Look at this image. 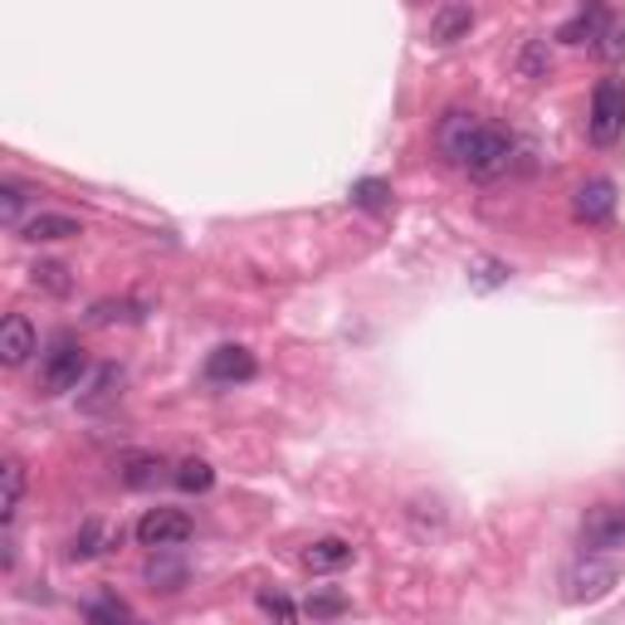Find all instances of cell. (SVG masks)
I'll return each instance as SVG.
<instances>
[{
    "instance_id": "6da1fadb",
    "label": "cell",
    "mask_w": 625,
    "mask_h": 625,
    "mask_svg": "<svg viewBox=\"0 0 625 625\" xmlns=\"http://www.w3.org/2000/svg\"><path fill=\"white\" fill-rule=\"evenodd\" d=\"M435 147L450 167L470 171L474 181H498L513 167V152H518L513 132L484 122L480 113H464V108H450V113L435 122Z\"/></svg>"
},
{
    "instance_id": "7a4b0ae2",
    "label": "cell",
    "mask_w": 625,
    "mask_h": 625,
    "mask_svg": "<svg viewBox=\"0 0 625 625\" xmlns=\"http://www.w3.org/2000/svg\"><path fill=\"white\" fill-rule=\"evenodd\" d=\"M586 132L596 147H616L625 138V83L602 79L592 89V113H586Z\"/></svg>"
},
{
    "instance_id": "3957f363",
    "label": "cell",
    "mask_w": 625,
    "mask_h": 625,
    "mask_svg": "<svg viewBox=\"0 0 625 625\" xmlns=\"http://www.w3.org/2000/svg\"><path fill=\"white\" fill-rule=\"evenodd\" d=\"M83 376H89V352H83L73 337H59L54 347L44 352V366H40L44 396H64V391H79Z\"/></svg>"
},
{
    "instance_id": "277c9868",
    "label": "cell",
    "mask_w": 625,
    "mask_h": 625,
    "mask_svg": "<svg viewBox=\"0 0 625 625\" xmlns=\"http://www.w3.org/2000/svg\"><path fill=\"white\" fill-rule=\"evenodd\" d=\"M616 577H621L616 562L582 553L567 572H562V596H567V602H596V596H606L611 586H616Z\"/></svg>"
},
{
    "instance_id": "5b68a950",
    "label": "cell",
    "mask_w": 625,
    "mask_h": 625,
    "mask_svg": "<svg viewBox=\"0 0 625 625\" xmlns=\"http://www.w3.org/2000/svg\"><path fill=\"white\" fill-rule=\"evenodd\" d=\"M132 533H138L142 547H152V553H157V547H181V543H191L195 523H191L181 508H147Z\"/></svg>"
},
{
    "instance_id": "8992f818",
    "label": "cell",
    "mask_w": 625,
    "mask_h": 625,
    "mask_svg": "<svg viewBox=\"0 0 625 625\" xmlns=\"http://www.w3.org/2000/svg\"><path fill=\"white\" fill-rule=\"evenodd\" d=\"M254 372H260V362L240 342H225V347H215L205 357V382L211 386H244V382H254Z\"/></svg>"
},
{
    "instance_id": "52a82bcc",
    "label": "cell",
    "mask_w": 625,
    "mask_h": 625,
    "mask_svg": "<svg viewBox=\"0 0 625 625\" xmlns=\"http://www.w3.org/2000/svg\"><path fill=\"white\" fill-rule=\"evenodd\" d=\"M621 543H625V508H616V504L586 508V518H582L586 553H611V547H621Z\"/></svg>"
},
{
    "instance_id": "ba28073f",
    "label": "cell",
    "mask_w": 625,
    "mask_h": 625,
    "mask_svg": "<svg viewBox=\"0 0 625 625\" xmlns=\"http://www.w3.org/2000/svg\"><path fill=\"white\" fill-rule=\"evenodd\" d=\"M572 215L586 220V225H602V220L616 215V187L606 177H592L582 181L577 195H572Z\"/></svg>"
},
{
    "instance_id": "9c48e42d",
    "label": "cell",
    "mask_w": 625,
    "mask_h": 625,
    "mask_svg": "<svg viewBox=\"0 0 625 625\" xmlns=\"http://www.w3.org/2000/svg\"><path fill=\"white\" fill-rule=\"evenodd\" d=\"M40 352V337H34V323L24 313H10L6 327H0V362L6 366H24Z\"/></svg>"
},
{
    "instance_id": "30bf717a",
    "label": "cell",
    "mask_w": 625,
    "mask_h": 625,
    "mask_svg": "<svg viewBox=\"0 0 625 625\" xmlns=\"http://www.w3.org/2000/svg\"><path fill=\"white\" fill-rule=\"evenodd\" d=\"M73 235H83V225H79V220H73V215H59V211H40V215L20 220V240H30V244L73 240Z\"/></svg>"
},
{
    "instance_id": "8fae6325",
    "label": "cell",
    "mask_w": 625,
    "mask_h": 625,
    "mask_svg": "<svg viewBox=\"0 0 625 625\" xmlns=\"http://www.w3.org/2000/svg\"><path fill=\"white\" fill-rule=\"evenodd\" d=\"M606 20H611V16H606L602 0H586L577 16H572V20L557 30V40H562V44H596V40H602V30H606Z\"/></svg>"
},
{
    "instance_id": "7c38bea8",
    "label": "cell",
    "mask_w": 625,
    "mask_h": 625,
    "mask_svg": "<svg viewBox=\"0 0 625 625\" xmlns=\"http://www.w3.org/2000/svg\"><path fill=\"white\" fill-rule=\"evenodd\" d=\"M113 543H122V528L113 533L108 523H98V518H89L79 533H73V543H69V562H89V557H103Z\"/></svg>"
},
{
    "instance_id": "4fadbf2b",
    "label": "cell",
    "mask_w": 625,
    "mask_h": 625,
    "mask_svg": "<svg viewBox=\"0 0 625 625\" xmlns=\"http://www.w3.org/2000/svg\"><path fill=\"white\" fill-rule=\"evenodd\" d=\"M470 30H474V10L464 6V0H450V6H440L435 20H431V40H435V44H455V40H464Z\"/></svg>"
},
{
    "instance_id": "5bb4252c",
    "label": "cell",
    "mask_w": 625,
    "mask_h": 625,
    "mask_svg": "<svg viewBox=\"0 0 625 625\" xmlns=\"http://www.w3.org/2000/svg\"><path fill=\"white\" fill-rule=\"evenodd\" d=\"M303 567H309V572H342V567H352V543H342V537H317L313 547H303Z\"/></svg>"
},
{
    "instance_id": "9a60e30c",
    "label": "cell",
    "mask_w": 625,
    "mask_h": 625,
    "mask_svg": "<svg viewBox=\"0 0 625 625\" xmlns=\"http://www.w3.org/2000/svg\"><path fill=\"white\" fill-rule=\"evenodd\" d=\"M118 480L128 488H152L157 480H167V460L162 455H122L118 460Z\"/></svg>"
},
{
    "instance_id": "2e32d148",
    "label": "cell",
    "mask_w": 625,
    "mask_h": 625,
    "mask_svg": "<svg viewBox=\"0 0 625 625\" xmlns=\"http://www.w3.org/2000/svg\"><path fill=\"white\" fill-rule=\"evenodd\" d=\"M118 391H122V366H118V362H103V366L93 372L89 391H83V411H103V406H113Z\"/></svg>"
},
{
    "instance_id": "e0dca14e",
    "label": "cell",
    "mask_w": 625,
    "mask_h": 625,
    "mask_svg": "<svg viewBox=\"0 0 625 625\" xmlns=\"http://www.w3.org/2000/svg\"><path fill=\"white\" fill-rule=\"evenodd\" d=\"M167 553L171 547H157L152 553V562H147V582H152L157 592H181V586H187V567H181V562H167Z\"/></svg>"
},
{
    "instance_id": "ac0fdd59",
    "label": "cell",
    "mask_w": 625,
    "mask_h": 625,
    "mask_svg": "<svg viewBox=\"0 0 625 625\" xmlns=\"http://www.w3.org/2000/svg\"><path fill=\"white\" fill-rule=\"evenodd\" d=\"M6 504H0V523L16 528V513H20V498H24V464L20 460H6Z\"/></svg>"
},
{
    "instance_id": "d6986e66",
    "label": "cell",
    "mask_w": 625,
    "mask_h": 625,
    "mask_svg": "<svg viewBox=\"0 0 625 625\" xmlns=\"http://www.w3.org/2000/svg\"><path fill=\"white\" fill-rule=\"evenodd\" d=\"M171 480H177V488H187V494H205V488L215 484V470L205 460H181Z\"/></svg>"
},
{
    "instance_id": "ffe728a7",
    "label": "cell",
    "mask_w": 625,
    "mask_h": 625,
    "mask_svg": "<svg viewBox=\"0 0 625 625\" xmlns=\"http://www.w3.org/2000/svg\"><path fill=\"white\" fill-rule=\"evenodd\" d=\"M596 54H602L606 64H625V20H606L602 40H596Z\"/></svg>"
},
{
    "instance_id": "44dd1931",
    "label": "cell",
    "mask_w": 625,
    "mask_h": 625,
    "mask_svg": "<svg viewBox=\"0 0 625 625\" xmlns=\"http://www.w3.org/2000/svg\"><path fill=\"white\" fill-rule=\"evenodd\" d=\"M352 205H362V211H386L391 187L386 181H357V187H352Z\"/></svg>"
},
{
    "instance_id": "7402d4cb",
    "label": "cell",
    "mask_w": 625,
    "mask_h": 625,
    "mask_svg": "<svg viewBox=\"0 0 625 625\" xmlns=\"http://www.w3.org/2000/svg\"><path fill=\"white\" fill-rule=\"evenodd\" d=\"M83 616L89 621H132V606L128 602H118V596H93L89 606H83Z\"/></svg>"
},
{
    "instance_id": "603a6c76",
    "label": "cell",
    "mask_w": 625,
    "mask_h": 625,
    "mask_svg": "<svg viewBox=\"0 0 625 625\" xmlns=\"http://www.w3.org/2000/svg\"><path fill=\"white\" fill-rule=\"evenodd\" d=\"M342 611H347V596H333V592H317L303 602V616H313V621H333Z\"/></svg>"
},
{
    "instance_id": "cb8c5ba5",
    "label": "cell",
    "mask_w": 625,
    "mask_h": 625,
    "mask_svg": "<svg viewBox=\"0 0 625 625\" xmlns=\"http://www.w3.org/2000/svg\"><path fill=\"white\" fill-rule=\"evenodd\" d=\"M24 191L20 181H6V187H0V220H6V225H16L20 230V211H24Z\"/></svg>"
},
{
    "instance_id": "d4e9b609",
    "label": "cell",
    "mask_w": 625,
    "mask_h": 625,
    "mask_svg": "<svg viewBox=\"0 0 625 625\" xmlns=\"http://www.w3.org/2000/svg\"><path fill=\"white\" fill-rule=\"evenodd\" d=\"M34 284L49 289V293H69V269L64 264H34Z\"/></svg>"
},
{
    "instance_id": "484cf974",
    "label": "cell",
    "mask_w": 625,
    "mask_h": 625,
    "mask_svg": "<svg viewBox=\"0 0 625 625\" xmlns=\"http://www.w3.org/2000/svg\"><path fill=\"white\" fill-rule=\"evenodd\" d=\"M260 611H269V616H279V621L299 616V606H293L289 596H279V592H260Z\"/></svg>"
},
{
    "instance_id": "4316f807",
    "label": "cell",
    "mask_w": 625,
    "mask_h": 625,
    "mask_svg": "<svg viewBox=\"0 0 625 625\" xmlns=\"http://www.w3.org/2000/svg\"><path fill=\"white\" fill-rule=\"evenodd\" d=\"M543 64H547V59H543V44H533L528 54H523V69H528V73H543Z\"/></svg>"
}]
</instances>
